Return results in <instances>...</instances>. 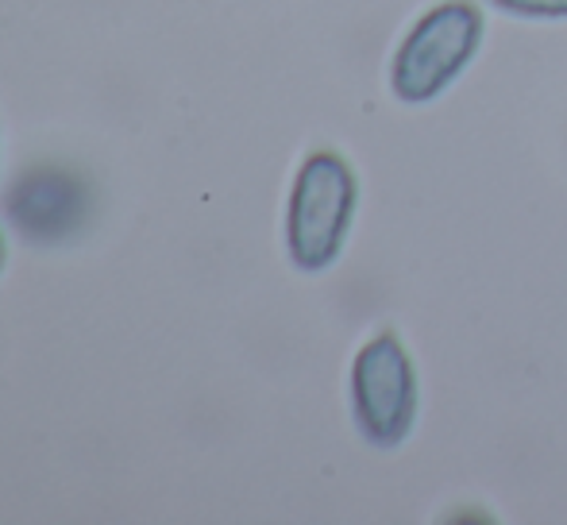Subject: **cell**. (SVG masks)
<instances>
[{"instance_id":"5b68a950","label":"cell","mask_w":567,"mask_h":525,"mask_svg":"<svg viewBox=\"0 0 567 525\" xmlns=\"http://www.w3.org/2000/svg\"><path fill=\"white\" fill-rule=\"evenodd\" d=\"M491 4L517 20H567V0H491Z\"/></svg>"},{"instance_id":"7a4b0ae2","label":"cell","mask_w":567,"mask_h":525,"mask_svg":"<svg viewBox=\"0 0 567 525\" xmlns=\"http://www.w3.org/2000/svg\"><path fill=\"white\" fill-rule=\"evenodd\" d=\"M483 12L471 0H441L413 20L390 59V90L402 105H429L463 74L483 43Z\"/></svg>"},{"instance_id":"277c9868","label":"cell","mask_w":567,"mask_h":525,"mask_svg":"<svg viewBox=\"0 0 567 525\" xmlns=\"http://www.w3.org/2000/svg\"><path fill=\"white\" fill-rule=\"evenodd\" d=\"M4 213L20 228V236L35 244H59L85 225L90 189H85V178L62 171V166H35L12 182Z\"/></svg>"},{"instance_id":"3957f363","label":"cell","mask_w":567,"mask_h":525,"mask_svg":"<svg viewBox=\"0 0 567 525\" xmlns=\"http://www.w3.org/2000/svg\"><path fill=\"white\" fill-rule=\"evenodd\" d=\"M351 418L367 444L398 449L417 421V371L394 332H374L351 360Z\"/></svg>"},{"instance_id":"8992f818","label":"cell","mask_w":567,"mask_h":525,"mask_svg":"<svg viewBox=\"0 0 567 525\" xmlns=\"http://www.w3.org/2000/svg\"><path fill=\"white\" fill-rule=\"evenodd\" d=\"M0 270H4V236H0Z\"/></svg>"},{"instance_id":"6da1fadb","label":"cell","mask_w":567,"mask_h":525,"mask_svg":"<svg viewBox=\"0 0 567 525\" xmlns=\"http://www.w3.org/2000/svg\"><path fill=\"white\" fill-rule=\"evenodd\" d=\"M359 182L348 158L321 147L309 151L293 174L290 205H286V251L293 267L324 270L340 259L355 220Z\"/></svg>"}]
</instances>
